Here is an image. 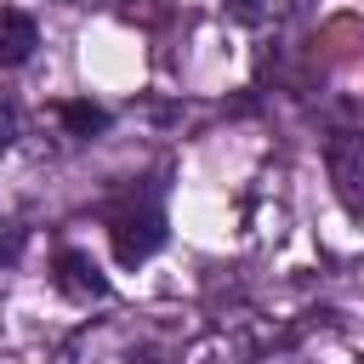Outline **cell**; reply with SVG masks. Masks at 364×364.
Segmentation results:
<instances>
[{"label":"cell","instance_id":"obj_4","mask_svg":"<svg viewBox=\"0 0 364 364\" xmlns=\"http://www.w3.org/2000/svg\"><path fill=\"white\" fill-rule=\"evenodd\" d=\"M34 46H40L34 17H28V11H17V6H6V11H0V68L28 63V57H34Z\"/></svg>","mask_w":364,"mask_h":364},{"label":"cell","instance_id":"obj_7","mask_svg":"<svg viewBox=\"0 0 364 364\" xmlns=\"http://www.w3.org/2000/svg\"><path fill=\"white\" fill-rule=\"evenodd\" d=\"M11 136H17V108L0 102V142H11Z\"/></svg>","mask_w":364,"mask_h":364},{"label":"cell","instance_id":"obj_1","mask_svg":"<svg viewBox=\"0 0 364 364\" xmlns=\"http://www.w3.org/2000/svg\"><path fill=\"white\" fill-rule=\"evenodd\" d=\"M108 239H114V262H119V267H136V262H148V256L165 245V210H159V199H148V205H131V210H114V222H108Z\"/></svg>","mask_w":364,"mask_h":364},{"label":"cell","instance_id":"obj_5","mask_svg":"<svg viewBox=\"0 0 364 364\" xmlns=\"http://www.w3.org/2000/svg\"><path fill=\"white\" fill-rule=\"evenodd\" d=\"M57 119L68 125V136H97V131H108V108H97V102H57Z\"/></svg>","mask_w":364,"mask_h":364},{"label":"cell","instance_id":"obj_6","mask_svg":"<svg viewBox=\"0 0 364 364\" xmlns=\"http://www.w3.org/2000/svg\"><path fill=\"white\" fill-rule=\"evenodd\" d=\"M239 23H262V0H228Z\"/></svg>","mask_w":364,"mask_h":364},{"label":"cell","instance_id":"obj_3","mask_svg":"<svg viewBox=\"0 0 364 364\" xmlns=\"http://www.w3.org/2000/svg\"><path fill=\"white\" fill-rule=\"evenodd\" d=\"M51 284H57L68 301H102V296H108V279H102V267H97L85 250H57V256H51Z\"/></svg>","mask_w":364,"mask_h":364},{"label":"cell","instance_id":"obj_2","mask_svg":"<svg viewBox=\"0 0 364 364\" xmlns=\"http://www.w3.org/2000/svg\"><path fill=\"white\" fill-rule=\"evenodd\" d=\"M324 171L347 210H364V131H336L324 142Z\"/></svg>","mask_w":364,"mask_h":364}]
</instances>
